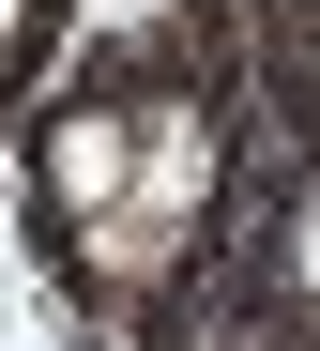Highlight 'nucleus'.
Segmentation results:
<instances>
[{
    "label": "nucleus",
    "mask_w": 320,
    "mask_h": 351,
    "mask_svg": "<svg viewBox=\"0 0 320 351\" xmlns=\"http://www.w3.org/2000/svg\"><path fill=\"white\" fill-rule=\"evenodd\" d=\"M122 214H153L168 245H199V214H214V123H199V92L138 107V168H122Z\"/></svg>",
    "instance_id": "f257e3e1"
},
{
    "label": "nucleus",
    "mask_w": 320,
    "mask_h": 351,
    "mask_svg": "<svg viewBox=\"0 0 320 351\" xmlns=\"http://www.w3.org/2000/svg\"><path fill=\"white\" fill-rule=\"evenodd\" d=\"M122 168H138V107H61V123H46V184H61V214H107Z\"/></svg>",
    "instance_id": "f03ea898"
},
{
    "label": "nucleus",
    "mask_w": 320,
    "mask_h": 351,
    "mask_svg": "<svg viewBox=\"0 0 320 351\" xmlns=\"http://www.w3.org/2000/svg\"><path fill=\"white\" fill-rule=\"evenodd\" d=\"M16 31H31V0H0V46H16Z\"/></svg>",
    "instance_id": "7ed1b4c3"
}]
</instances>
